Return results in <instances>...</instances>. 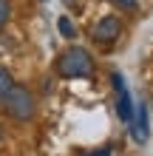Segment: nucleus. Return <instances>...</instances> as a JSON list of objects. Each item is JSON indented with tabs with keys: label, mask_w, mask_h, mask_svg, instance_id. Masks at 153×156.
I'll use <instances>...</instances> for the list:
<instances>
[{
	"label": "nucleus",
	"mask_w": 153,
	"mask_h": 156,
	"mask_svg": "<svg viewBox=\"0 0 153 156\" xmlns=\"http://www.w3.org/2000/svg\"><path fill=\"white\" fill-rule=\"evenodd\" d=\"M3 108H6V114L17 119V122H26V119H31L34 116V97H31V91L29 88H23V85H14L12 91H9V97L3 99Z\"/></svg>",
	"instance_id": "obj_2"
},
{
	"label": "nucleus",
	"mask_w": 153,
	"mask_h": 156,
	"mask_svg": "<svg viewBox=\"0 0 153 156\" xmlns=\"http://www.w3.org/2000/svg\"><path fill=\"white\" fill-rule=\"evenodd\" d=\"M14 88V80H12V74H9V68H3L0 66V105H3V99L9 97V91Z\"/></svg>",
	"instance_id": "obj_6"
},
{
	"label": "nucleus",
	"mask_w": 153,
	"mask_h": 156,
	"mask_svg": "<svg viewBox=\"0 0 153 156\" xmlns=\"http://www.w3.org/2000/svg\"><path fill=\"white\" fill-rule=\"evenodd\" d=\"M57 29H60L62 37H68V40H74V37H77V29H74V23H71L68 17H60V20H57Z\"/></svg>",
	"instance_id": "obj_7"
},
{
	"label": "nucleus",
	"mask_w": 153,
	"mask_h": 156,
	"mask_svg": "<svg viewBox=\"0 0 153 156\" xmlns=\"http://www.w3.org/2000/svg\"><path fill=\"white\" fill-rule=\"evenodd\" d=\"M130 136H133V142H139V145H145L150 139V122H148V105L142 102L136 105V111H133V119H130Z\"/></svg>",
	"instance_id": "obj_5"
},
{
	"label": "nucleus",
	"mask_w": 153,
	"mask_h": 156,
	"mask_svg": "<svg viewBox=\"0 0 153 156\" xmlns=\"http://www.w3.org/2000/svg\"><path fill=\"white\" fill-rule=\"evenodd\" d=\"M82 156H113V151H111V148H99V151H88V153H82Z\"/></svg>",
	"instance_id": "obj_10"
},
{
	"label": "nucleus",
	"mask_w": 153,
	"mask_h": 156,
	"mask_svg": "<svg viewBox=\"0 0 153 156\" xmlns=\"http://www.w3.org/2000/svg\"><path fill=\"white\" fill-rule=\"evenodd\" d=\"M122 34V20L119 17H102L99 23L94 26V31H91V37L96 40V43H102V45H108V43H113L116 37Z\"/></svg>",
	"instance_id": "obj_4"
},
{
	"label": "nucleus",
	"mask_w": 153,
	"mask_h": 156,
	"mask_svg": "<svg viewBox=\"0 0 153 156\" xmlns=\"http://www.w3.org/2000/svg\"><path fill=\"white\" fill-rule=\"evenodd\" d=\"M111 82H113V88H116V114H119L122 122H130V119H133V99L128 94V85H125V80H122L119 71L111 74Z\"/></svg>",
	"instance_id": "obj_3"
},
{
	"label": "nucleus",
	"mask_w": 153,
	"mask_h": 156,
	"mask_svg": "<svg viewBox=\"0 0 153 156\" xmlns=\"http://www.w3.org/2000/svg\"><path fill=\"white\" fill-rule=\"evenodd\" d=\"M0 139H3V128H0Z\"/></svg>",
	"instance_id": "obj_12"
},
{
	"label": "nucleus",
	"mask_w": 153,
	"mask_h": 156,
	"mask_svg": "<svg viewBox=\"0 0 153 156\" xmlns=\"http://www.w3.org/2000/svg\"><path fill=\"white\" fill-rule=\"evenodd\" d=\"M62 3H65V6H74V3H77V0H62Z\"/></svg>",
	"instance_id": "obj_11"
},
{
	"label": "nucleus",
	"mask_w": 153,
	"mask_h": 156,
	"mask_svg": "<svg viewBox=\"0 0 153 156\" xmlns=\"http://www.w3.org/2000/svg\"><path fill=\"white\" fill-rule=\"evenodd\" d=\"M9 14H12V3L9 0H0V29L9 23Z\"/></svg>",
	"instance_id": "obj_8"
},
{
	"label": "nucleus",
	"mask_w": 153,
	"mask_h": 156,
	"mask_svg": "<svg viewBox=\"0 0 153 156\" xmlns=\"http://www.w3.org/2000/svg\"><path fill=\"white\" fill-rule=\"evenodd\" d=\"M57 74L65 80H88L94 74V57L88 54V48L74 45L57 60Z\"/></svg>",
	"instance_id": "obj_1"
},
{
	"label": "nucleus",
	"mask_w": 153,
	"mask_h": 156,
	"mask_svg": "<svg viewBox=\"0 0 153 156\" xmlns=\"http://www.w3.org/2000/svg\"><path fill=\"white\" fill-rule=\"evenodd\" d=\"M111 3H116L119 9H128V12H133V9H139L136 0H111Z\"/></svg>",
	"instance_id": "obj_9"
}]
</instances>
